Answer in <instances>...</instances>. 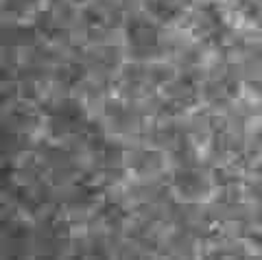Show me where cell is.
<instances>
[{"label":"cell","mask_w":262,"mask_h":260,"mask_svg":"<svg viewBox=\"0 0 262 260\" xmlns=\"http://www.w3.org/2000/svg\"><path fill=\"white\" fill-rule=\"evenodd\" d=\"M127 48L129 55L138 61H149L155 55H160L164 48L160 22L153 20L149 13L136 15L127 27Z\"/></svg>","instance_id":"obj_1"},{"label":"cell","mask_w":262,"mask_h":260,"mask_svg":"<svg viewBox=\"0 0 262 260\" xmlns=\"http://www.w3.org/2000/svg\"><path fill=\"white\" fill-rule=\"evenodd\" d=\"M188 24H190L192 35L203 42H219L227 31V20L223 18V13L219 11L216 5L206 3L196 9H190L188 13Z\"/></svg>","instance_id":"obj_2"},{"label":"cell","mask_w":262,"mask_h":260,"mask_svg":"<svg viewBox=\"0 0 262 260\" xmlns=\"http://www.w3.org/2000/svg\"><path fill=\"white\" fill-rule=\"evenodd\" d=\"M212 184L206 173H201L199 168H179L173 177V190L179 194V199L184 201H196L203 199L210 192Z\"/></svg>","instance_id":"obj_3"},{"label":"cell","mask_w":262,"mask_h":260,"mask_svg":"<svg viewBox=\"0 0 262 260\" xmlns=\"http://www.w3.org/2000/svg\"><path fill=\"white\" fill-rule=\"evenodd\" d=\"M146 13L158 22H175L190 13L192 0H144Z\"/></svg>","instance_id":"obj_4"}]
</instances>
